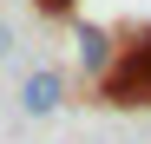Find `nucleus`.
<instances>
[{
	"instance_id": "obj_3",
	"label": "nucleus",
	"mask_w": 151,
	"mask_h": 144,
	"mask_svg": "<svg viewBox=\"0 0 151 144\" xmlns=\"http://www.w3.org/2000/svg\"><path fill=\"white\" fill-rule=\"evenodd\" d=\"M79 59H86L92 79H105V72H112V39L99 33V26H79Z\"/></svg>"
},
{
	"instance_id": "obj_4",
	"label": "nucleus",
	"mask_w": 151,
	"mask_h": 144,
	"mask_svg": "<svg viewBox=\"0 0 151 144\" xmlns=\"http://www.w3.org/2000/svg\"><path fill=\"white\" fill-rule=\"evenodd\" d=\"M7 53H13V33H7V26H0V59H7Z\"/></svg>"
},
{
	"instance_id": "obj_1",
	"label": "nucleus",
	"mask_w": 151,
	"mask_h": 144,
	"mask_svg": "<svg viewBox=\"0 0 151 144\" xmlns=\"http://www.w3.org/2000/svg\"><path fill=\"white\" fill-rule=\"evenodd\" d=\"M105 92L118 105H151V33L132 46V59H125L118 72H105Z\"/></svg>"
},
{
	"instance_id": "obj_5",
	"label": "nucleus",
	"mask_w": 151,
	"mask_h": 144,
	"mask_svg": "<svg viewBox=\"0 0 151 144\" xmlns=\"http://www.w3.org/2000/svg\"><path fill=\"white\" fill-rule=\"evenodd\" d=\"M46 7H66V0H46Z\"/></svg>"
},
{
	"instance_id": "obj_2",
	"label": "nucleus",
	"mask_w": 151,
	"mask_h": 144,
	"mask_svg": "<svg viewBox=\"0 0 151 144\" xmlns=\"http://www.w3.org/2000/svg\"><path fill=\"white\" fill-rule=\"evenodd\" d=\"M59 98H66V79L53 66H40V72H27V85H20V105H27L33 118H46V111H59Z\"/></svg>"
}]
</instances>
